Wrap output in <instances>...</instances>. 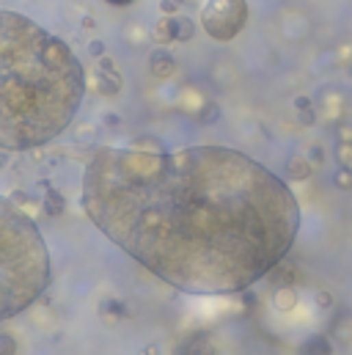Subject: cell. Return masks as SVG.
<instances>
[{
  "label": "cell",
  "instance_id": "obj_1",
  "mask_svg": "<svg viewBox=\"0 0 352 355\" xmlns=\"http://www.w3.org/2000/svg\"><path fill=\"white\" fill-rule=\"evenodd\" d=\"M80 204L116 248L188 295L253 286L300 232L292 188L229 146H102L86 165Z\"/></svg>",
  "mask_w": 352,
  "mask_h": 355
},
{
  "label": "cell",
  "instance_id": "obj_2",
  "mask_svg": "<svg viewBox=\"0 0 352 355\" xmlns=\"http://www.w3.org/2000/svg\"><path fill=\"white\" fill-rule=\"evenodd\" d=\"M86 72L55 34L0 9V149L28 151L55 140L77 116Z\"/></svg>",
  "mask_w": 352,
  "mask_h": 355
},
{
  "label": "cell",
  "instance_id": "obj_3",
  "mask_svg": "<svg viewBox=\"0 0 352 355\" xmlns=\"http://www.w3.org/2000/svg\"><path fill=\"white\" fill-rule=\"evenodd\" d=\"M50 278V254L36 221L0 196V322L34 306Z\"/></svg>",
  "mask_w": 352,
  "mask_h": 355
},
{
  "label": "cell",
  "instance_id": "obj_4",
  "mask_svg": "<svg viewBox=\"0 0 352 355\" xmlns=\"http://www.w3.org/2000/svg\"><path fill=\"white\" fill-rule=\"evenodd\" d=\"M248 23L245 0H207L201 9V28L215 42H231Z\"/></svg>",
  "mask_w": 352,
  "mask_h": 355
},
{
  "label": "cell",
  "instance_id": "obj_5",
  "mask_svg": "<svg viewBox=\"0 0 352 355\" xmlns=\"http://www.w3.org/2000/svg\"><path fill=\"white\" fill-rule=\"evenodd\" d=\"M173 355H215V347L204 330H193L176 341Z\"/></svg>",
  "mask_w": 352,
  "mask_h": 355
},
{
  "label": "cell",
  "instance_id": "obj_6",
  "mask_svg": "<svg viewBox=\"0 0 352 355\" xmlns=\"http://www.w3.org/2000/svg\"><path fill=\"white\" fill-rule=\"evenodd\" d=\"M149 69H151L154 77H171L173 69H176V58L165 47H157L151 53V58H149Z\"/></svg>",
  "mask_w": 352,
  "mask_h": 355
},
{
  "label": "cell",
  "instance_id": "obj_7",
  "mask_svg": "<svg viewBox=\"0 0 352 355\" xmlns=\"http://www.w3.org/2000/svg\"><path fill=\"white\" fill-rule=\"evenodd\" d=\"M173 23V42H190L193 34H196V23L190 17H182V14H173L171 17Z\"/></svg>",
  "mask_w": 352,
  "mask_h": 355
},
{
  "label": "cell",
  "instance_id": "obj_8",
  "mask_svg": "<svg viewBox=\"0 0 352 355\" xmlns=\"http://www.w3.org/2000/svg\"><path fill=\"white\" fill-rule=\"evenodd\" d=\"M300 355H330V341L327 336H311L303 341Z\"/></svg>",
  "mask_w": 352,
  "mask_h": 355
},
{
  "label": "cell",
  "instance_id": "obj_9",
  "mask_svg": "<svg viewBox=\"0 0 352 355\" xmlns=\"http://www.w3.org/2000/svg\"><path fill=\"white\" fill-rule=\"evenodd\" d=\"M286 168H289L292 180H308V173H311V162H308L305 157H292V160L286 162Z\"/></svg>",
  "mask_w": 352,
  "mask_h": 355
},
{
  "label": "cell",
  "instance_id": "obj_10",
  "mask_svg": "<svg viewBox=\"0 0 352 355\" xmlns=\"http://www.w3.org/2000/svg\"><path fill=\"white\" fill-rule=\"evenodd\" d=\"M154 36H157V42H160V45H168V42H173V23H171V17H162V20L157 23V28H154Z\"/></svg>",
  "mask_w": 352,
  "mask_h": 355
},
{
  "label": "cell",
  "instance_id": "obj_11",
  "mask_svg": "<svg viewBox=\"0 0 352 355\" xmlns=\"http://www.w3.org/2000/svg\"><path fill=\"white\" fill-rule=\"evenodd\" d=\"M17 352V341L12 333H0V355H14Z\"/></svg>",
  "mask_w": 352,
  "mask_h": 355
},
{
  "label": "cell",
  "instance_id": "obj_12",
  "mask_svg": "<svg viewBox=\"0 0 352 355\" xmlns=\"http://www.w3.org/2000/svg\"><path fill=\"white\" fill-rule=\"evenodd\" d=\"M338 160H341V168L352 171V140H347V143L338 146Z\"/></svg>",
  "mask_w": 352,
  "mask_h": 355
},
{
  "label": "cell",
  "instance_id": "obj_13",
  "mask_svg": "<svg viewBox=\"0 0 352 355\" xmlns=\"http://www.w3.org/2000/svg\"><path fill=\"white\" fill-rule=\"evenodd\" d=\"M47 212H50V215H61V212H64V199H61L58 193H55V196H53V193L47 196Z\"/></svg>",
  "mask_w": 352,
  "mask_h": 355
},
{
  "label": "cell",
  "instance_id": "obj_14",
  "mask_svg": "<svg viewBox=\"0 0 352 355\" xmlns=\"http://www.w3.org/2000/svg\"><path fill=\"white\" fill-rule=\"evenodd\" d=\"M336 182H338V185H341V188H352V176H349V173H347V168H344V171H338V173H336Z\"/></svg>",
  "mask_w": 352,
  "mask_h": 355
},
{
  "label": "cell",
  "instance_id": "obj_15",
  "mask_svg": "<svg viewBox=\"0 0 352 355\" xmlns=\"http://www.w3.org/2000/svg\"><path fill=\"white\" fill-rule=\"evenodd\" d=\"M91 56L102 58V56H105V45H102V42H91Z\"/></svg>",
  "mask_w": 352,
  "mask_h": 355
},
{
  "label": "cell",
  "instance_id": "obj_16",
  "mask_svg": "<svg viewBox=\"0 0 352 355\" xmlns=\"http://www.w3.org/2000/svg\"><path fill=\"white\" fill-rule=\"evenodd\" d=\"M105 3H110V6H129L132 0H105Z\"/></svg>",
  "mask_w": 352,
  "mask_h": 355
},
{
  "label": "cell",
  "instance_id": "obj_17",
  "mask_svg": "<svg viewBox=\"0 0 352 355\" xmlns=\"http://www.w3.org/2000/svg\"><path fill=\"white\" fill-rule=\"evenodd\" d=\"M154 352H157V350H154V347H149V352H146V355H154ZM140 355H143V352H140Z\"/></svg>",
  "mask_w": 352,
  "mask_h": 355
}]
</instances>
